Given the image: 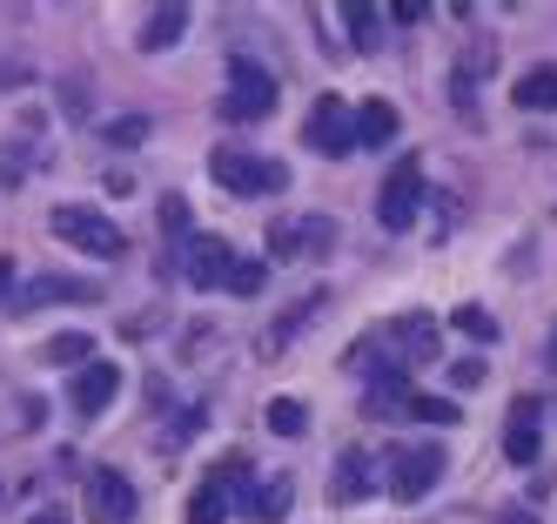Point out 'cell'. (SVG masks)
Segmentation results:
<instances>
[{"label":"cell","mask_w":557,"mask_h":524,"mask_svg":"<svg viewBox=\"0 0 557 524\" xmlns=\"http://www.w3.org/2000/svg\"><path fill=\"white\" fill-rule=\"evenodd\" d=\"M8 282H14V263H8V256H0V303H8V309H14V296H8Z\"/></svg>","instance_id":"obj_31"},{"label":"cell","mask_w":557,"mask_h":524,"mask_svg":"<svg viewBox=\"0 0 557 524\" xmlns=\"http://www.w3.org/2000/svg\"><path fill=\"white\" fill-rule=\"evenodd\" d=\"M450 377H457L463 390H476V383H484V356H457V363H450Z\"/></svg>","instance_id":"obj_28"},{"label":"cell","mask_w":557,"mask_h":524,"mask_svg":"<svg viewBox=\"0 0 557 524\" xmlns=\"http://www.w3.org/2000/svg\"><path fill=\"white\" fill-rule=\"evenodd\" d=\"M404 417H423V424H457L463 411H457L450 397H417V390H410V397H404Z\"/></svg>","instance_id":"obj_23"},{"label":"cell","mask_w":557,"mask_h":524,"mask_svg":"<svg viewBox=\"0 0 557 524\" xmlns=\"http://www.w3.org/2000/svg\"><path fill=\"white\" fill-rule=\"evenodd\" d=\"M182 269H188V282L195 290H228V276H235V249L222 235H188V249H182Z\"/></svg>","instance_id":"obj_8"},{"label":"cell","mask_w":557,"mask_h":524,"mask_svg":"<svg viewBox=\"0 0 557 524\" xmlns=\"http://www.w3.org/2000/svg\"><path fill=\"white\" fill-rule=\"evenodd\" d=\"M88 511H95L101 524H128V517H135V484H128L122 471H95V477H88Z\"/></svg>","instance_id":"obj_11"},{"label":"cell","mask_w":557,"mask_h":524,"mask_svg":"<svg viewBox=\"0 0 557 524\" xmlns=\"http://www.w3.org/2000/svg\"><path fill=\"white\" fill-rule=\"evenodd\" d=\"M262 114H275V81L249 54H235L228 61V88H222V121H262Z\"/></svg>","instance_id":"obj_4"},{"label":"cell","mask_w":557,"mask_h":524,"mask_svg":"<svg viewBox=\"0 0 557 524\" xmlns=\"http://www.w3.org/2000/svg\"><path fill=\"white\" fill-rule=\"evenodd\" d=\"M323 303H330L323 290H309V296H302L289 316H275V330H269V350H262V356H283V350H289V337L302 330V322H315V316H323Z\"/></svg>","instance_id":"obj_18"},{"label":"cell","mask_w":557,"mask_h":524,"mask_svg":"<svg viewBox=\"0 0 557 524\" xmlns=\"http://www.w3.org/2000/svg\"><path fill=\"white\" fill-rule=\"evenodd\" d=\"M376 451H363V443H349V451L336 458V471H330V498L336 504H363L370 491H376Z\"/></svg>","instance_id":"obj_9"},{"label":"cell","mask_w":557,"mask_h":524,"mask_svg":"<svg viewBox=\"0 0 557 524\" xmlns=\"http://www.w3.org/2000/svg\"><path fill=\"white\" fill-rule=\"evenodd\" d=\"M389 337L404 343V356H417V363L436 356V322H430V316H396V322H389Z\"/></svg>","instance_id":"obj_19"},{"label":"cell","mask_w":557,"mask_h":524,"mask_svg":"<svg viewBox=\"0 0 557 524\" xmlns=\"http://www.w3.org/2000/svg\"><path fill=\"white\" fill-rule=\"evenodd\" d=\"M396 142V108L389 101H363L356 108V148H389Z\"/></svg>","instance_id":"obj_17"},{"label":"cell","mask_w":557,"mask_h":524,"mask_svg":"<svg viewBox=\"0 0 557 524\" xmlns=\"http://www.w3.org/2000/svg\"><path fill=\"white\" fill-rule=\"evenodd\" d=\"M289 498H296V484H289V477H269V484H256V498L243 504V517H256V524H283V517H289Z\"/></svg>","instance_id":"obj_16"},{"label":"cell","mask_w":557,"mask_h":524,"mask_svg":"<svg viewBox=\"0 0 557 524\" xmlns=\"http://www.w3.org/2000/svg\"><path fill=\"white\" fill-rule=\"evenodd\" d=\"M537 451H544V403L524 397V403L510 411V424H504V458L524 471V464H537Z\"/></svg>","instance_id":"obj_10"},{"label":"cell","mask_w":557,"mask_h":524,"mask_svg":"<svg viewBox=\"0 0 557 524\" xmlns=\"http://www.w3.org/2000/svg\"><path fill=\"white\" fill-rule=\"evenodd\" d=\"M162 222H169V229H188V202H182V195L162 202Z\"/></svg>","instance_id":"obj_30"},{"label":"cell","mask_w":557,"mask_h":524,"mask_svg":"<svg viewBox=\"0 0 557 524\" xmlns=\"http://www.w3.org/2000/svg\"><path fill=\"white\" fill-rule=\"evenodd\" d=\"M423 195H430V188H423V169H417V161H396L389 182H383V195H376V222H383V229H396V235L417 229Z\"/></svg>","instance_id":"obj_7"},{"label":"cell","mask_w":557,"mask_h":524,"mask_svg":"<svg viewBox=\"0 0 557 524\" xmlns=\"http://www.w3.org/2000/svg\"><path fill=\"white\" fill-rule=\"evenodd\" d=\"M343 21H349V40H356V48H363V54H370L376 40H383V27H376L383 14L370 8V0H349V8H343Z\"/></svg>","instance_id":"obj_22"},{"label":"cell","mask_w":557,"mask_h":524,"mask_svg":"<svg viewBox=\"0 0 557 524\" xmlns=\"http://www.w3.org/2000/svg\"><path fill=\"white\" fill-rule=\"evenodd\" d=\"M510 95H517V108L550 114V108H557V61H537V68H524V81H510Z\"/></svg>","instance_id":"obj_14"},{"label":"cell","mask_w":557,"mask_h":524,"mask_svg":"<svg viewBox=\"0 0 557 524\" xmlns=\"http://www.w3.org/2000/svg\"><path fill=\"white\" fill-rule=\"evenodd\" d=\"M48 229H54L61 242H74L82 256H95V263H122V256H128V235L114 229L108 216H95V209H74V202H67V209H54Z\"/></svg>","instance_id":"obj_2"},{"label":"cell","mask_w":557,"mask_h":524,"mask_svg":"<svg viewBox=\"0 0 557 524\" xmlns=\"http://www.w3.org/2000/svg\"><path fill=\"white\" fill-rule=\"evenodd\" d=\"M41 356H48V363H61V370H67V363H82V370H88L95 337H82V330H61V337H48V343H41Z\"/></svg>","instance_id":"obj_21"},{"label":"cell","mask_w":557,"mask_h":524,"mask_svg":"<svg viewBox=\"0 0 557 524\" xmlns=\"http://www.w3.org/2000/svg\"><path fill=\"white\" fill-rule=\"evenodd\" d=\"M34 303H95V282H74V276H34L27 290L14 296V309H34Z\"/></svg>","instance_id":"obj_13"},{"label":"cell","mask_w":557,"mask_h":524,"mask_svg":"<svg viewBox=\"0 0 557 524\" xmlns=\"http://www.w3.org/2000/svg\"><path fill=\"white\" fill-rule=\"evenodd\" d=\"M114 390H122V370H114V363H101V356H95L88 370L74 377V390H67V397H74V411H82V417H101L108 403H114Z\"/></svg>","instance_id":"obj_12"},{"label":"cell","mask_w":557,"mask_h":524,"mask_svg":"<svg viewBox=\"0 0 557 524\" xmlns=\"http://www.w3.org/2000/svg\"><path fill=\"white\" fill-rule=\"evenodd\" d=\"M222 517H228V491H222L215 477H202V484H195V498H188V524H222Z\"/></svg>","instance_id":"obj_20"},{"label":"cell","mask_w":557,"mask_h":524,"mask_svg":"<svg viewBox=\"0 0 557 524\" xmlns=\"http://www.w3.org/2000/svg\"><path fill=\"white\" fill-rule=\"evenodd\" d=\"M182 34H188V8H154L135 40H141V54H162V48H175Z\"/></svg>","instance_id":"obj_15"},{"label":"cell","mask_w":557,"mask_h":524,"mask_svg":"<svg viewBox=\"0 0 557 524\" xmlns=\"http://www.w3.org/2000/svg\"><path fill=\"white\" fill-rule=\"evenodd\" d=\"M215 182L228 195H275V188H289V169L283 161H269V155H249V148H215Z\"/></svg>","instance_id":"obj_3"},{"label":"cell","mask_w":557,"mask_h":524,"mask_svg":"<svg viewBox=\"0 0 557 524\" xmlns=\"http://www.w3.org/2000/svg\"><path fill=\"white\" fill-rule=\"evenodd\" d=\"M269 249H275V263L330 256V249H336V222H330V216H275V222H269Z\"/></svg>","instance_id":"obj_5"},{"label":"cell","mask_w":557,"mask_h":524,"mask_svg":"<svg viewBox=\"0 0 557 524\" xmlns=\"http://www.w3.org/2000/svg\"><path fill=\"white\" fill-rule=\"evenodd\" d=\"M262 282H269V269H262V263H235L228 290H235V296H262Z\"/></svg>","instance_id":"obj_27"},{"label":"cell","mask_w":557,"mask_h":524,"mask_svg":"<svg viewBox=\"0 0 557 524\" xmlns=\"http://www.w3.org/2000/svg\"><path fill=\"white\" fill-rule=\"evenodd\" d=\"M269 430H275V437H302V430H309V411H302L296 397H275V403H269Z\"/></svg>","instance_id":"obj_24"},{"label":"cell","mask_w":557,"mask_h":524,"mask_svg":"<svg viewBox=\"0 0 557 524\" xmlns=\"http://www.w3.org/2000/svg\"><path fill=\"white\" fill-rule=\"evenodd\" d=\"M27 524H67V517H61V511H34Z\"/></svg>","instance_id":"obj_32"},{"label":"cell","mask_w":557,"mask_h":524,"mask_svg":"<svg viewBox=\"0 0 557 524\" xmlns=\"http://www.w3.org/2000/svg\"><path fill=\"white\" fill-rule=\"evenodd\" d=\"M302 142L315 148V155H349L356 148V108L343 101V95H315V108H309V121H302Z\"/></svg>","instance_id":"obj_6"},{"label":"cell","mask_w":557,"mask_h":524,"mask_svg":"<svg viewBox=\"0 0 557 524\" xmlns=\"http://www.w3.org/2000/svg\"><path fill=\"white\" fill-rule=\"evenodd\" d=\"M154 129H148V114H122V121H108V142L114 148H141Z\"/></svg>","instance_id":"obj_25"},{"label":"cell","mask_w":557,"mask_h":524,"mask_svg":"<svg viewBox=\"0 0 557 524\" xmlns=\"http://www.w3.org/2000/svg\"><path fill=\"white\" fill-rule=\"evenodd\" d=\"M389 471H383V484H389V498L396 504H417V498H430L436 491V477H444V443H396V451L383 458Z\"/></svg>","instance_id":"obj_1"},{"label":"cell","mask_w":557,"mask_h":524,"mask_svg":"<svg viewBox=\"0 0 557 524\" xmlns=\"http://www.w3.org/2000/svg\"><path fill=\"white\" fill-rule=\"evenodd\" d=\"M450 322H457L463 337H476V343H491V337H497V322H491V309H470V303H463V309H457Z\"/></svg>","instance_id":"obj_26"},{"label":"cell","mask_w":557,"mask_h":524,"mask_svg":"<svg viewBox=\"0 0 557 524\" xmlns=\"http://www.w3.org/2000/svg\"><path fill=\"white\" fill-rule=\"evenodd\" d=\"M209 424V411H202V403H195V411H182V424L169 430V443H182V437H195V430H202Z\"/></svg>","instance_id":"obj_29"}]
</instances>
